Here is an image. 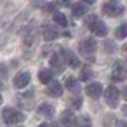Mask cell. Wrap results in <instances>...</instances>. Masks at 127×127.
Masks as SVG:
<instances>
[{"mask_svg": "<svg viewBox=\"0 0 127 127\" xmlns=\"http://www.w3.org/2000/svg\"><path fill=\"white\" fill-rule=\"evenodd\" d=\"M123 98L127 101V87H124V90H123Z\"/></svg>", "mask_w": 127, "mask_h": 127, "instance_id": "27", "label": "cell"}, {"mask_svg": "<svg viewBox=\"0 0 127 127\" xmlns=\"http://www.w3.org/2000/svg\"><path fill=\"white\" fill-rule=\"evenodd\" d=\"M50 67H52L53 71L56 73H63L64 69H66V62H64L62 53H54L52 57H50Z\"/></svg>", "mask_w": 127, "mask_h": 127, "instance_id": "8", "label": "cell"}, {"mask_svg": "<svg viewBox=\"0 0 127 127\" xmlns=\"http://www.w3.org/2000/svg\"><path fill=\"white\" fill-rule=\"evenodd\" d=\"M44 10H49V12H53L54 10V4H49V6H44Z\"/></svg>", "mask_w": 127, "mask_h": 127, "instance_id": "26", "label": "cell"}, {"mask_svg": "<svg viewBox=\"0 0 127 127\" xmlns=\"http://www.w3.org/2000/svg\"><path fill=\"white\" fill-rule=\"evenodd\" d=\"M104 96V101L106 104L111 107V109H116L119 107V101H120V92L116 86H109L106 90L103 92Z\"/></svg>", "mask_w": 127, "mask_h": 127, "instance_id": "4", "label": "cell"}, {"mask_svg": "<svg viewBox=\"0 0 127 127\" xmlns=\"http://www.w3.org/2000/svg\"><path fill=\"white\" fill-rule=\"evenodd\" d=\"M66 87H67V90L70 93H73V94H79L80 93V83L79 80L73 77V76H70L66 79Z\"/></svg>", "mask_w": 127, "mask_h": 127, "instance_id": "13", "label": "cell"}, {"mask_svg": "<svg viewBox=\"0 0 127 127\" xmlns=\"http://www.w3.org/2000/svg\"><path fill=\"white\" fill-rule=\"evenodd\" d=\"M3 103V97H1V96H0V104Z\"/></svg>", "mask_w": 127, "mask_h": 127, "instance_id": "31", "label": "cell"}, {"mask_svg": "<svg viewBox=\"0 0 127 127\" xmlns=\"http://www.w3.org/2000/svg\"><path fill=\"white\" fill-rule=\"evenodd\" d=\"M86 23H87V26H89L90 32H92L93 34L98 36V37H106L107 33H109V27H107L106 23H104L103 20H100L97 16H93V14L89 16V17L86 19Z\"/></svg>", "mask_w": 127, "mask_h": 127, "instance_id": "1", "label": "cell"}, {"mask_svg": "<svg viewBox=\"0 0 127 127\" xmlns=\"http://www.w3.org/2000/svg\"><path fill=\"white\" fill-rule=\"evenodd\" d=\"M127 79V66L124 62H116L111 70V80L113 81H124Z\"/></svg>", "mask_w": 127, "mask_h": 127, "instance_id": "6", "label": "cell"}, {"mask_svg": "<svg viewBox=\"0 0 127 127\" xmlns=\"http://www.w3.org/2000/svg\"><path fill=\"white\" fill-rule=\"evenodd\" d=\"M53 20L59 24V26H62V27H66L67 26V17H66V14L62 12H53Z\"/></svg>", "mask_w": 127, "mask_h": 127, "instance_id": "18", "label": "cell"}, {"mask_svg": "<svg viewBox=\"0 0 127 127\" xmlns=\"http://www.w3.org/2000/svg\"><path fill=\"white\" fill-rule=\"evenodd\" d=\"M117 126H127V121L124 120H117V123H116Z\"/></svg>", "mask_w": 127, "mask_h": 127, "instance_id": "25", "label": "cell"}, {"mask_svg": "<svg viewBox=\"0 0 127 127\" xmlns=\"http://www.w3.org/2000/svg\"><path fill=\"white\" fill-rule=\"evenodd\" d=\"M54 106L50 103H41L39 106V109H37V113L41 116H44V117H53L54 116Z\"/></svg>", "mask_w": 127, "mask_h": 127, "instance_id": "15", "label": "cell"}, {"mask_svg": "<svg viewBox=\"0 0 127 127\" xmlns=\"http://www.w3.org/2000/svg\"><path fill=\"white\" fill-rule=\"evenodd\" d=\"M74 126H92V120L89 119V116H80L76 117Z\"/></svg>", "mask_w": 127, "mask_h": 127, "instance_id": "20", "label": "cell"}, {"mask_svg": "<svg viewBox=\"0 0 127 127\" xmlns=\"http://www.w3.org/2000/svg\"><path fill=\"white\" fill-rule=\"evenodd\" d=\"M60 53H62L64 62H66V64H67L69 67H71V69H77V67L80 66V59L77 57V54L73 53L71 50H69V49H62V52Z\"/></svg>", "mask_w": 127, "mask_h": 127, "instance_id": "7", "label": "cell"}, {"mask_svg": "<svg viewBox=\"0 0 127 127\" xmlns=\"http://www.w3.org/2000/svg\"><path fill=\"white\" fill-rule=\"evenodd\" d=\"M56 3L62 7H69L70 3H71V0H56Z\"/></svg>", "mask_w": 127, "mask_h": 127, "instance_id": "24", "label": "cell"}, {"mask_svg": "<svg viewBox=\"0 0 127 127\" xmlns=\"http://www.w3.org/2000/svg\"><path fill=\"white\" fill-rule=\"evenodd\" d=\"M116 123H117V120H116L114 114H106L104 116L103 124H106V126H111V124H116Z\"/></svg>", "mask_w": 127, "mask_h": 127, "instance_id": "22", "label": "cell"}, {"mask_svg": "<svg viewBox=\"0 0 127 127\" xmlns=\"http://www.w3.org/2000/svg\"><path fill=\"white\" fill-rule=\"evenodd\" d=\"M41 36H43V39L46 41H53L59 37V30L54 26L43 24V27H41Z\"/></svg>", "mask_w": 127, "mask_h": 127, "instance_id": "10", "label": "cell"}, {"mask_svg": "<svg viewBox=\"0 0 127 127\" xmlns=\"http://www.w3.org/2000/svg\"><path fill=\"white\" fill-rule=\"evenodd\" d=\"M74 121H76V116L73 114L71 110H64L60 116V123L64 124V126H74Z\"/></svg>", "mask_w": 127, "mask_h": 127, "instance_id": "14", "label": "cell"}, {"mask_svg": "<svg viewBox=\"0 0 127 127\" xmlns=\"http://www.w3.org/2000/svg\"><path fill=\"white\" fill-rule=\"evenodd\" d=\"M101 12L109 16V17H119L124 13V6L119 3V1H109V3H104L101 7Z\"/></svg>", "mask_w": 127, "mask_h": 127, "instance_id": "5", "label": "cell"}, {"mask_svg": "<svg viewBox=\"0 0 127 127\" xmlns=\"http://www.w3.org/2000/svg\"><path fill=\"white\" fill-rule=\"evenodd\" d=\"M114 36L116 39H119V40H123V39H126L127 37V22L124 23H121L114 32Z\"/></svg>", "mask_w": 127, "mask_h": 127, "instance_id": "19", "label": "cell"}, {"mask_svg": "<svg viewBox=\"0 0 127 127\" xmlns=\"http://www.w3.org/2000/svg\"><path fill=\"white\" fill-rule=\"evenodd\" d=\"M81 103H83V100H81L80 96H76L73 100H71V106H73V109L74 110H79L81 107Z\"/></svg>", "mask_w": 127, "mask_h": 127, "instance_id": "23", "label": "cell"}, {"mask_svg": "<svg viewBox=\"0 0 127 127\" xmlns=\"http://www.w3.org/2000/svg\"><path fill=\"white\" fill-rule=\"evenodd\" d=\"M30 73L29 71H20L16 74V77L13 79V84L16 89H24L30 83Z\"/></svg>", "mask_w": 127, "mask_h": 127, "instance_id": "11", "label": "cell"}, {"mask_svg": "<svg viewBox=\"0 0 127 127\" xmlns=\"http://www.w3.org/2000/svg\"><path fill=\"white\" fill-rule=\"evenodd\" d=\"M123 114L127 116V106H124V107H123Z\"/></svg>", "mask_w": 127, "mask_h": 127, "instance_id": "29", "label": "cell"}, {"mask_svg": "<svg viewBox=\"0 0 127 127\" xmlns=\"http://www.w3.org/2000/svg\"><path fill=\"white\" fill-rule=\"evenodd\" d=\"M96 50H97V41L93 37H87L84 40H81L79 44V52L83 57L93 59V56L96 54Z\"/></svg>", "mask_w": 127, "mask_h": 127, "instance_id": "3", "label": "cell"}, {"mask_svg": "<svg viewBox=\"0 0 127 127\" xmlns=\"http://www.w3.org/2000/svg\"><path fill=\"white\" fill-rule=\"evenodd\" d=\"M1 116H3L4 123H6V124H10V126H12V124H19V123L24 121V119H26V116H24L22 111L13 109V107H6V109H3Z\"/></svg>", "mask_w": 127, "mask_h": 127, "instance_id": "2", "label": "cell"}, {"mask_svg": "<svg viewBox=\"0 0 127 127\" xmlns=\"http://www.w3.org/2000/svg\"><path fill=\"white\" fill-rule=\"evenodd\" d=\"M1 89H3V81L0 80V90H1Z\"/></svg>", "mask_w": 127, "mask_h": 127, "instance_id": "30", "label": "cell"}, {"mask_svg": "<svg viewBox=\"0 0 127 127\" xmlns=\"http://www.w3.org/2000/svg\"><path fill=\"white\" fill-rule=\"evenodd\" d=\"M39 80L43 84H49L53 80V70L52 69H41L39 71Z\"/></svg>", "mask_w": 127, "mask_h": 127, "instance_id": "17", "label": "cell"}, {"mask_svg": "<svg viewBox=\"0 0 127 127\" xmlns=\"http://www.w3.org/2000/svg\"><path fill=\"white\" fill-rule=\"evenodd\" d=\"M47 94L50 97H60L63 94V86L57 80H54V81L52 80L49 83V86H47Z\"/></svg>", "mask_w": 127, "mask_h": 127, "instance_id": "12", "label": "cell"}, {"mask_svg": "<svg viewBox=\"0 0 127 127\" xmlns=\"http://www.w3.org/2000/svg\"><path fill=\"white\" fill-rule=\"evenodd\" d=\"M86 94L92 98H98L103 94V86H101V83H98V81L89 83L86 86Z\"/></svg>", "mask_w": 127, "mask_h": 127, "instance_id": "9", "label": "cell"}, {"mask_svg": "<svg viewBox=\"0 0 127 127\" xmlns=\"http://www.w3.org/2000/svg\"><path fill=\"white\" fill-rule=\"evenodd\" d=\"M83 1H84V3H87V4H93L96 0H83Z\"/></svg>", "mask_w": 127, "mask_h": 127, "instance_id": "28", "label": "cell"}, {"mask_svg": "<svg viewBox=\"0 0 127 127\" xmlns=\"http://www.w3.org/2000/svg\"><path fill=\"white\" fill-rule=\"evenodd\" d=\"M92 76H93V71L90 70V67L84 66V67L81 69V71H80V80L81 81H87Z\"/></svg>", "mask_w": 127, "mask_h": 127, "instance_id": "21", "label": "cell"}, {"mask_svg": "<svg viewBox=\"0 0 127 127\" xmlns=\"http://www.w3.org/2000/svg\"><path fill=\"white\" fill-rule=\"evenodd\" d=\"M87 10H89V9H87L86 4L81 3V1H79V3H74V4H73V7H71V14H73L76 19H79V17H83L87 13Z\"/></svg>", "mask_w": 127, "mask_h": 127, "instance_id": "16", "label": "cell"}]
</instances>
